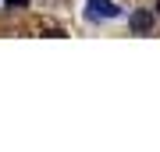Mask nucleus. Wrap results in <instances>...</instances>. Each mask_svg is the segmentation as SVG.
<instances>
[{"label":"nucleus","mask_w":160,"mask_h":152,"mask_svg":"<svg viewBox=\"0 0 160 152\" xmlns=\"http://www.w3.org/2000/svg\"><path fill=\"white\" fill-rule=\"evenodd\" d=\"M86 14L96 18V21H110V18L121 14V7L114 4V0H86Z\"/></svg>","instance_id":"f257e3e1"},{"label":"nucleus","mask_w":160,"mask_h":152,"mask_svg":"<svg viewBox=\"0 0 160 152\" xmlns=\"http://www.w3.org/2000/svg\"><path fill=\"white\" fill-rule=\"evenodd\" d=\"M128 25H132L135 35H146L149 28H153V14H149V11H135V14L128 18Z\"/></svg>","instance_id":"f03ea898"},{"label":"nucleus","mask_w":160,"mask_h":152,"mask_svg":"<svg viewBox=\"0 0 160 152\" xmlns=\"http://www.w3.org/2000/svg\"><path fill=\"white\" fill-rule=\"evenodd\" d=\"M7 7L11 11H22V7H29V0H7Z\"/></svg>","instance_id":"7ed1b4c3"},{"label":"nucleus","mask_w":160,"mask_h":152,"mask_svg":"<svg viewBox=\"0 0 160 152\" xmlns=\"http://www.w3.org/2000/svg\"><path fill=\"white\" fill-rule=\"evenodd\" d=\"M157 14H160V0H157Z\"/></svg>","instance_id":"20e7f679"}]
</instances>
